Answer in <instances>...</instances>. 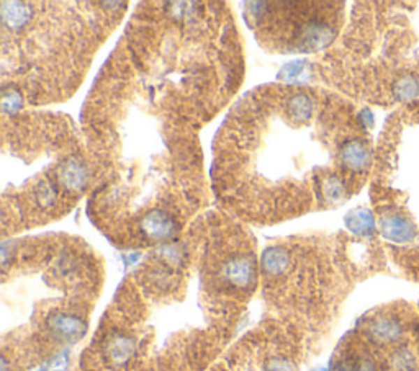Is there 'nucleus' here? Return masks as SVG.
<instances>
[{"mask_svg": "<svg viewBox=\"0 0 419 371\" xmlns=\"http://www.w3.org/2000/svg\"><path fill=\"white\" fill-rule=\"evenodd\" d=\"M383 234H385V237H388L390 241L404 242V241L411 239L413 229L406 220L395 216V218H390V220L383 221Z\"/></svg>", "mask_w": 419, "mask_h": 371, "instance_id": "7", "label": "nucleus"}, {"mask_svg": "<svg viewBox=\"0 0 419 371\" xmlns=\"http://www.w3.org/2000/svg\"><path fill=\"white\" fill-rule=\"evenodd\" d=\"M411 329L409 317L399 309H382L364 322L367 339L378 347H402Z\"/></svg>", "mask_w": 419, "mask_h": 371, "instance_id": "3", "label": "nucleus"}, {"mask_svg": "<svg viewBox=\"0 0 419 371\" xmlns=\"http://www.w3.org/2000/svg\"><path fill=\"white\" fill-rule=\"evenodd\" d=\"M46 327L51 331L52 335L63 340H75L82 337L87 331V324L82 317L66 311L51 312L46 317Z\"/></svg>", "mask_w": 419, "mask_h": 371, "instance_id": "4", "label": "nucleus"}, {"mask_svg": "<svg viewBox=\"0 0 419 371\" xmlns=\"http://www.w3.org/2000/svg\"><path fill=\"white\" fill-rule=\"evenodd\" d=\"M388 371H419L416 355L408 347H397L390 355Z\"/></svg>", "mask_w": 419, "mask_h": 371, "instance_id": "6", "label": "nucleus"}, {"mask_svg": "<svg viewBox=\"0 0 419 371\" xmlns=\"http://www.w3.org/2000/svg\"><path fill=\"white\" fill-rule=\"evenodd\" d=\"M316 110L308 90L290 85L259 89L233 108L215 160L216 192L228 208L246 220L272 222L344 198L342 179L325 177L309 164Z\"/></svg>", "mask_w": 419, "mask_h": 371, "instance_id": "1", "label": "nucleus"}, {"mask_svg": "<svg viewBox=\"0 0 419 371\" xmlns=\"http://www.w3.org/2000/svg\"><path fill=\"white\" fill-rule=\"evenodd\" d=\"M66 361H68V358H66L64 355H58L56 358H52L41 371H64Z\"/></svg>", "mask_w": 419, "mask_h": 371, "instance_id": "8", "label": "nucleus"}, {"mask_svg": "<svg viewBox=\"0 0 419 371\" xmlns=\"http://www.w3.org/2000/svg\"><path fill=\"white\" fill-rule=\"evenodd\" d=\"M332 371H378V363L364 345H349L332 365Z\"/></svg>", "mask_w": 419, "mask_h": 371, "instance_id": "5", "label": "nucleus"}, {"mask_svg": "<svg viewBox=\"0 0 419 371\" xmlns=\"http://www.w3.org/2000/svg\"><path fill=\"white\" fill-rule=\"evenodd\" d=\"M82 3L73 7L59 3L38 8L40 18L35 20L31 3H2L3 18V69L10 66L15 74L27 84L22 90L33 89L35 79L45 74L41 97L47 98L46 74L58 73L63 68L66 75L74 84L80 82L73 73L82 75L89 59L94 56L107 30L110 18H100V13L107 10L80 8Z\"/></svg>", "mask_w": 419, "mask_h": 371, "instance_id": "2", "label": "nucleus"}]
</instances>
